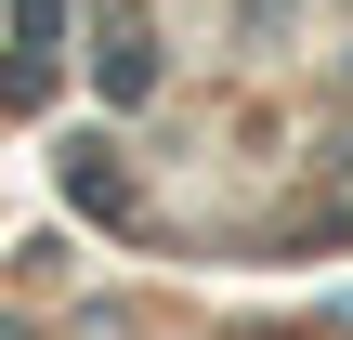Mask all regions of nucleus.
Returning a JSON list of instances; mask_svg holds the SVG:
<instances>
[{
	"label": "nucleus",
	"mask_w": 353,
	"mask_h": 340,
	"mask_svg": "<svg viewBox=\"0 0 353 340\" xmlns=\"http://www.w3.org/2000/svg\"><path fill=\"white\" fill-rule=\"evenodd\" d=\"M92 92H105V105H144V92H157V39H144V26H105V52H92Z\"/></svg>",
	"instance_id": "f257e3e1"
}]
</instances>
